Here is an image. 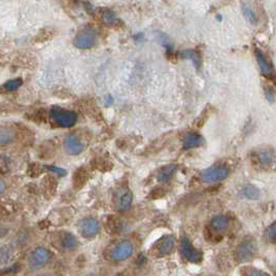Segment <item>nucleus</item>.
I'll list each match as a JSON object with an SVG mask.
<instances>
[{
    "instance_id": "obj_1",
    "label": "nucleus",
    "mask_w": 276,
    "mask_h": 276,
    "mask_svg": "<svg viewBox=\"0 0 276 276\" xmlns=\"http://www.w3.org/2000/svg\"><path fill=\"white\" fill-rule=\"evenodd\" d=\"M50 116H51V118L57 126L63 128H70L74 126L78 119V115L76 112L65 110L58 106H55L50 110Z\"/></svg>"
},
{
    "instance_id": "obj_2",
    "label": "nucleus",
    "mask_w": 276,
    "mask_h": 276,
    "mask_svg": "<svg viewBox=\"0 0 276 276\" xmlns=\"http://www.w3.org/2000/svg\"><path fill=\"white\" fill-rule=\"evenodd\" d=\"M258 254V246L254 240H246L238 245L235 252V259L239 263L253 261Z\"/></svg>"
},
{
    "instance_id": "obj_3",
    "label": "nucleus",
    "mask_w": 276,
    "mask_h": 276,
    "mask_svg": "<svg viewBox=\"0 0 276 276\" xmlns=\"http://www.w3.org/2000/svg\"><path fill=\"white\" fill-rule=\"evenodd\" d=\"M134 254V245L128 240H122L115 244L109 253L110 260L114 262L126 261Z\"/></svg>"
},
{
    "instance_id": "obj_4",
    "label": "nucleus",
    "mask_w": 276,
    "mask_h": 276,
    "mask_svg": "<svg viewBox=\"0 0 276 276\" xmlns=\"http://www.w3.org/2000/svg\"><path fill=\"white\" fill-rule=\"evenodd\" d=\"M51 258V255L48 252V250L44 247H37L34 249L28 256L27 264L29 269L38 270L43 268Z\"/></svg>"
},
{
    "instance_id": "obj_5",
    "label": "nucleus",
    "mask_w": 276,
    "mask_h": 276,
    "mask_svg": "<svg viewBox=\"0 0 276 276\" xmlns=\"http://www.w3.org/2000/svg\"><path fill=\"white\" fill-rule=\"evenodd\" d=\"M255 163L262 169H273L276 167V154L272 148L260 149L256 154Z\"/></svg>"
},
{
    "instance_id": "obj_6",
    "label": "nucleus",
    "mask_w": 276,
    "mask_h": 276,
    "mask_svg": "<svg viewBox=\"0 0 276 276\" xmlns=\"http://www.w3.org/2000/svg\"><path fill=\"white\" fill-rule=\"evenodd\" d=\"M97 41V33L91 28H85L75 37L74 45L78 49H90L96 45Z\"/></svg>"
},
{
    "instance_id": "obj_7",
    "label": "nucleus",
    "mask_w": 276,
    "mask_h": 276,
    "mask_svg": "<svg viewBox=\"0 0 276 276\" xmlns=\"http://www.w3.org/2000/svg\"><path fill=\"white\" fill-rule=\"evenodd\" d=\"M229 169L225 166H213L200 173V179L205 183H214L227 179Z\"/></svg>"
},
{
    "instance_id": "obj_8",
    "label": "nucleus",
    "mask_w": 276,
    "mask_h": 276,
    "mask_svg": "<svg viewBox=\"0 0 276 276\" xmlns=\"http://www.w3.org/2000/svg\"><path fill=\"white\" fill-rule=\"evenodd\" d=\"M255 54H256V57H257V60H258V64H259V67H260V70H261V73H262L263 76L266 77L267 79H270V80L276 79L275 70L273 68L272 63L268 58V56H266V54L259 48H256Z\"/></svg>"
},
{
    "instance_id": "obj_9",
    "label": "nucleus",
    "mask_w": 276,
    "mask_h": 276,
    "mask_svg": "<svg viewBox=\"0 0 276 276\" xmlns=\"http://www.w3.org/2000/svg\"><path fill=\"white\" fill-rule=\"evenodd\" d=\"M78 231L83 238L91 239L99 234L100 223L93 217H86L80 221L78 225Z\"/></svg>"
},
{
    "instance_id": "obj_10",
    "label": "nucleus",
    "mask_w": 276,
    "mask_h": 276,
    "mask_svg": "<svg viewBox=\"0 0 276 276\" xmlns=\"http://www.w3.org/2000/svg\"><path fill=\"white\" fill-rule=\"evenodd\" d=\"M181 253L190 263H199L203 260V253L199 249L195 248L190 240L186 237H184L181 242Z\"/></svg>"
},
{
    "instance_id": "obj_11",
    "label": "nucleus",
    "mask_w": 276,
    "mask_h": 276,
    "mask_svg": "<svg viewBox=\"0 0 276 276\" xmlns=\"http://www.w3.org/2000/svg\"><path fill=\"white\" fill-rule=\"evenodd\" d=\"M133 195L129 189L122 188L115 193V208L119 212H126L131 208Z\"/></svg>"
},
{
    "instance_id": "obj_12",
    "label": "nucleus",
    "mask_w": 276,
    "mask_h": 276,
    "mask_svg": "<svg viewBox=\"0 0 276 276\" xmlns=\"http://www.w3.org/2000/svg\"><path fill=\"white\" fill-rule=\"evenodd\" d=\"M64 147L66 152L71 156L79 155L83 150V144L80 139L74 134H70L65 138Z\"/></svg>"
},
{
    "instance_id": "obj_13",
    "label": "nucleus",
    "mask_w": 276,
    "mask_h": 276,
    "mask_svg": "<svg viewBox=\"0 0 276 276\" xmlns=\"http://www.w3.org/2000/svg\"><path fill=\"white\" fill-rule=\"evenodd\" d=\"M174 247H175V239L173 238V236L167 235V236L163 237L157 245L158 256H160V257L169 256L170 254L173 253Z\"/></svg>"
},
{
    "instance_id": "obj_14",
    "label": "nucleus",
    "mask_w": 276,
    "mask_h": 276,
    "mask_svg": "<svg viewBox=\"0 0 276 276\" xmlns=\"http://www.w3.org/2000/svg\"><path fill=\"white\" fill-rule=\"evenodd\" d=\"M88 171L85 167H80L73 174V187L75 189H81L87 182L88 180Z\"/></svg>"
},
{
    "instance_id": "obj_15",
    "label": "nucleus",
    "mask_w": 276,
    "mask_h": 276,
    "mask_svg": "<svg viewBox=\"0 0 276 276\" xmlns=\"http://www.w3.org/2000/svg\"><path fill=\"white\" fill-rule=\"evenodd\" d=\"M205 143V139L203 136H200L197 133L191 132L188 133L183 140V148L184 149H190L193 147H198Z\"/></svg>"
},
{
    "instance_id": "obj_16",
    "label": "nucleus",
    "mask_w": 276,
    "mask_h": 276,
    "mask_svg": "<svg viewBox=\"0 0 276 276\" xmlns=\"http://www.w3.org/2000/svg\"><path fill=\"white\" fill-rule=\"evenodd\" d=\"M229 218L225 215H216L211 220V228L215 233H223L229 228Z\"/></svg>"
},
{
    "instance_id": "obj_17",
    "label": "nucleus",
    "mask_w": 276,
    "mask_h": 276,
    "mask_svg": "<svg viewBox=\"0 0 276 276\" xmlns=\"http://www.w3.org/2000/svg\"><path fill=\"white\" fill-rule=\"evenodd\" d=\"M177 169H178V166L174 164H170L163 167L158 173V177H157L158 182L167 183L168 181H170L171 178L173 177V174L175 173V171H177Z\"/></svg>"
},
{
    "instance_id": "obj_18",
    "label": "nucleus",
    "mask_w": 276,
    "mask_h": 276,
    "mask_svg": "<svg viewBox=\"0 0 276 276\" xmlns=\"http://www.w3.org/2000/svg\"><path fill=\"white\" fill-rule=\"evenodd\" d=\"M60 245L64 250L71 252V250H74L78 247V240L73 234L66 233V234H64V236L62 238Z\"/></svg>"
},
{
    "instance_id": "obj_19",
    "label": "nucleus",
    "mask_w": 276,
    "mask_h": 276,
    "mask_svg": "<svg viewBox=\"0 0 276 276\" xmlns=\"http://www.w3.org/2000/svg\"><path fill=\"white\" fill-rule=\"evenodd\" d=\"M242 195L247 199L257 200V199L260 198L261 193H260V190L256 186L249 184V185H246V186L243 187Z\"/></svg>"
},
{
    "instance_id": "obj_20",
    "label": "nucleus",
    "mask_w": 276,
    "mask_h": 276,
    "mask_svg": "<svg viewBox=\"0 0 276 276\" xmlns=\"http://www.w3.org/2000/svg\"><path fill=\"white\" fill-rule=\"evenodd\" d=\"M242 12H243V15L244 17L247 19V21L253 24V25H256L259 21V18H258V15L257 13L253 10V8L248 6L247 4H243L242 6Z\"/></svg>"
},
{
    "instance_id": "obj_21",
    "label": "nucleus",
    "mask_w": 276,
    "mask_h": 276,
    "mask_svg": "<svg viewBox=\"0 0 276 276\" xmlns=\"http://www.w3.org/2000/svg\"><path fill=\"white\" fill-rule=\"evenodd\" d=\"M181 55L184 58L191 59L196 68H198L200 66V57H199V54L195 51V50H192V49L184 50V51L181 53Z\"/></svg>"
},
{
    "instance_id": "obj_22",
    "label": "nucleus",
    "mask_w": 276,
    "mask_h": 276,
    "mask_svg": "<svg viewBox=\"0 0 276 276\" xmlns=\"http://www.w3.org/2000/svg\"><path fill=\"white\" fill-rule=\"evenodd\" d=\"M241 274L242 276H271L269 273L254 267H244L241 270Z\"/></svg>"
},
{
    "instance_id": "obj_23",
    "label": "nucleus",
    "mask_w": 276,
    "mask_h": 276,
    "mask_svg": "<svg viewBox=\"0 0 276 276\" xmlns=\"http://www.w3.org/2000/svg\"><path fill=\"white\" fill-rule=\"evenodd\" d=\"M264 238L266 241H268L270 243L276 242V221L273 222L267 228V230L265 231V234H264Z\"/></svg>"
},
{
    "instance_id": "obj_24",
    "label": "nucleus",
    "mask_w": 276,
    "mask_h": 276,
    "mask_svg": "<svg viewBox=\"0 0 276 276\" xmlns=\"http://www.w3.org/2000/svg\"><path fill=\"white\" fill-rule=\"evenodd\" d=\"M14 139V133L11 130H2V133H0V141H2V144H8L11 143Z\"/></svg>"
},
{
    "instance_id": "obj_25",
    "label": "nucleus",
    "mask_w": 276,
    "mask_h": 276,
    "mask_svg": "<svg viewBox=\"0 0 276 276\" xmlns=\"http://www.w3.org/2000/svg\"><path fill=\"white\" fill-rule=\"evenodd\" d=\"M22 85V79L18 78V79H13V80H9L8 82L5 83L4 88L8 91H13L18 89L20 86Z\"/></svg>"
},
{
    "instance_id": "obj_26",
    "label": "nucleus",
    "mask_w": 276,
    "mask_h": 276,
    "mask_svg": "<svg viewBox=\"0 0 276 276\" xmlns=\"http://www.w3.org/2000/svg\"><path fill=\"white\" fill-rule=\"evenodd\" d=\"M47 168H48V170H50V171H52V172H54V173H57L58 175H60V177H65V175H67V170H65V169L62 168V167L52 165V166H47Z\"/></svg>"
},
{
    "instance_id": "obj_27",
    "label": "nucleus",
    "mask_w": 276,
    "mask_h": 276,
    "mask_svg": "<svg viewBox=\"0 0 276 276\" xmlns=\"http://www.w3.org/2000/svg\"><path fill=\"white\" fill-rule=\"evenodd\" d=\"M103 17H104V21H105L106 23H108V24H112V23L115 21V19H116L115 14L112 13V12H110V11H107V12L104 14Z\"/></svg>"
},
{
    "instance_id": "obj_28",
    "label": "nucleus",
    "mask_w": 276,
    "mask_h": 276,
    "mask_svg": "<svg viewBox=\"0 0 276 276\" xmlns=\"http://www.w3.org/2000/svg\"><path fill=\"white\" fill-rule=\"evenodd\" d=\"M265 94H266L267 100H269L270 102H273V101H274V91H273V89H272L270 86H267V87L265 88Z\"/></svg>"
},
{
    "instance_id": "obj_29",
    "label": "nucleus",
    "mask_w": 276,
    "mask_h": 276,
    "mask_svg": "<svg viewBox=\"0 0 276 276\" xmlns=\"http://www.w3.org/2000/svg\"><path fill=\"white\" fill-rule=\"evenodd\" d=\"M0 186H2V188H0V192H2V194L5 192V189H6V187H5V183L4 182H2V183H0Z\"/></svg>"
},
{
    "instance_id": "obj_30",
    "label": "nucleus",
    "mask_w": 276,
    "mask_h": 276,
    "mask_svg": "<svg viewBox=\"0 0 276 276\" xmlns=\"http://www.w3.org/2000/svg\"><path fill=\"white\" fill-rule=\"evenodd\" d=\"M37 276H53V275L49 274V273H42V274H39V275H37Z\"/></svg>"
}]
</instances>
